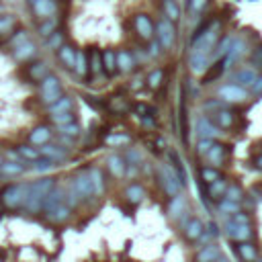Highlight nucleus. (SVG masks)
<instances>
[{
  "instance_id": "55",
  "label": "nucleus",
  "mask_w": 262,
  "mask_h": 262,
  "mask_svg": "<svg viewBox=\"0 0 262 262\" xmlns=\"http://www.w3.org/2000/svg\"><path fill=\"white\" fill-rule=\"evenodd\" d=\"M160 49H162V47H160V43L152 39V45H149V51H147V56H149V58H158V56H160Z\"/></svg>"
},
{
  "instance_id": "5",
  "label": "nucleus",
  "mask_w": 262,
  "mask_h": 262,
  "mask_svg": "<svg viewBox=\"0 0 262 262\" xmlns=\"http://www.w3.org/2000/svg\"><path fill=\"white\" fill-rule=\"evenodd\" d=\"M174 39H176V29H174V23L168 21L166 17H162L156 25V41L160 43L162 49H170L174 45Z\"/></svg>"
},
{
  "instance_id": "47",
  "label": "nucleus",
  "mask_w": 262,
  "mask_h": 262,
  "mask_svg": "<svg viewBox=\"0 0 262 262\" xmlns=\"http://www.w3.org/2000/svg\"><path fill=\"white\" fill-rule=\"evenodd\" d=\"M45 45L49 47V49H60L62 45H64V39H62V33H51L49 37H47V41H45Z\"/></svg>"
},
{
  "instance_id": "9",
  "label": "nucleus",
  "mask_w": 262,
  "mask_h": 262,
  "mask_svg": "<svg viewBox=\"0 0 262 262\" xmlns=\"http://www.w3.org/2000/svg\"><path fill=\"white\" fill-rule=\"evenodd\" d=\"M219 133H221V129L209 117H199V121H197V135H199V139H215Z\"/></svg>"
},
{
  "instance_id": "59",
  "label": "nucleus",
  "mask_w": 262,
  "mask_h": 262,
  "mask_svg": "<svg viewBox=\"0 0 262 262\" xmlns=\"http://www.w3.org/2000/svg\"><path fill=\"white\" fill-rule=\"evenodd\" d=\"M256 166L262 170V156H258V158H256Z\"/></svg>"
},
{
  "instance_id": "18",
  "label": "nucleus",
  "mask_w": 262,
  "mask_h": 262,
  "mask_svg": "<svg viewBox=\"0 0 262 262\" xmlns=\"http://www.w3.org/2000/svg\"><path fill=\"white\" fill-rule=\"evenodd\" d=\"M256 78H258V74H256L254 68H242V70H238L234 74V82H238V86H242V88L252 86L256 82Z\"/></svg>"
},
{
  "instance_id": "8",
  "label": "nucleus",
  "mask_w": 262,
  "mask_h": 262,
  "mask_svg": "<svg viewBox=\"0 0 262 262\" xmlns=\"http://www.w3.org/2000/svg\"><path fill=\"white\" fill-rule=\"evenodd\" d=\"M219 98L226 102H244L248 98V90L238 84H223L219 88Z\"/></svg>"
},
{
  "instance_id": "14",
  "label": "nucleus",
  "mask_w": 262,
  "mask_h": 262,
  "mask_svg": "<svg viewBox=\"0 0 262 262\" xmlns=\"http://www.w3.org/2000/svg\"><path fill=\"white\" fill-rule=\"evenodd\" d=\"M203 232H205V223L199 217H191L189 221H184V236H186V240L197 242L203 236Z\"/></svg>"
},
{
  "instance_id": "26",
  "label": "nucleus",
  "mask_w": 262,
  "mask_h": 262,
  "mask_svg": "<svg viewBox=\"0 0 262 262\" xmlns=\"http://www.w3.org/2000/svg\"><path fill=\"white\" fill-rule=\"evenodd\" d=\"M205 158L211 162V166H221L223 160H226V149H223V145H221V143H213V147L207 152Z\"/></svg>"
},
{
  "instance_id": "38",
  "label": "nucleus",
  "mask_w": 262,
  "mask_h": 262,
  "mask_svg": "<svg viewBox=\"0 0 262 262\" xmlns=\"http://www.w3.org/2000/svg\"><path fill=\"white\" fill-rule=\"evenodd\" d=\"M74 72L78 76H86L88 74V58L84 51H76V64H74Z\"/></svg>"
},
{
  "instance_id": "15",
  "label": "nucleus",
  "mask_w": 262,
  "mask_h": 262,
  "mask_svg": "<svg viewBox=\"0 0 262 262\" xmlns=\"http://www.w3.org/2000/svg\"><path fill=\"white\" fill-rule=\"evenodd\" d=\"M209 56H203V54H191L189 58V68L193 74H205L209 70Z\"/></svg>"
},
{
  "instance_id": "39",
  "label": "nucleus",
  "mask_w": 262,
  "mask_h": 262,
  "mask_svg": "<svg viewBox=\"0 0 262 262\" xmlns=\"http://www.w3.org/2000/svg\"><path fill=\"white\" fill-rule=\"evenodd\" d=\"M201 178H203L207 184H211V182L219 180L221 174H219V170H217L215 166H203V168H201Z\"/></svg>"
},
{
  "instance_id": "57",
  "label": "nucleus",
  "mask_w": 262,
  "mask_h": 262,
  "mask_svg": "<svg viewBox=\"0 0 262 262\" xmlns=\"http://www.w3.org/2000/svg\"><path fill=\"white\" fill-rule=\"evenodd\" d=\"M232 221H236V223H250V217H248L246 213L238 211V213H234V215H232Z\"/></svg>"
},
{
  "instance_id": "36",
  "label": "nucleus",
  "mask_w": 262,
  "mask_h": 262,
  "mask_svg": "<svg viewBox=\"0 0 262 262\" xmlns=\"http://www.w3.org/2000/svg\"><path fill=\"white\" fill-rule=\"evenodd\" d=\"M226 191H228V182L223 178H219V180L209 184V191L207 193H209V197H211V199H221L226 195Z\"/></svg>"
},
{
  "instance_id": "25",
  "label": "nucleus",
  "mask_w": 262,
  "mask_h": 262,
  "mask_svg": "<svg viewBox=\"0 0 262 262\" xmlns=\"http://www.w3.org/2000/svg\"><path fill=\"white\" fill-rule=\"evenodd\" d=\"M23 172H25V164H21V160H9L0 166V176H17Z\"/></svg>"
},
{
  "instance_id": "1",
  "label": "nucleus",
  "mask_w": 262,
  "mask_h": 262,
  "mask_svg": "<svg viewBox=\"0 0 262 262\" xmlns=\"http://www.w3.org/2000/svg\"><path fill=\"white\" fill-rule=\"evenodd\" d=\"M217 45V25H211L203 31H199L195 35V43H193V51L191 54H203L209 56Z\"/></svg>"
},
{
  "instance_id": "3",
  "label": "nucleus",
  "mask_w": 262,
  "mask_h": 262,
  "mask_svg": "<svg viewBox=\"0 0 262 262\" xmlns=\"http://www.w3.org/2000/svg\"><path fill=\"white\" fill-rule=\"evenodd\" d=\"M158 174H160L162 189L166 191V195H168V197H176V195H180V189H182V184H184V182H182L180 174H178L172 166H168V164H160Z\"/></svg>"
},
{
  "instance_id": "45",
  "label": "nucleus",
  "mask_w": 262,
  "mask_h": 262,
  "mask_svg": "<svg viewBox=\"0 0 262 262\" xmlns=\"http://www.w3.org/2000/svg\"><path fill=\"white\" fill-rule=\"evenodd\" d=\"M76 119H74V113L72 111H68V113H60V115H51V123H54L56 127H60V125H66V123H74Z\"/></svg>"
},
{
  "instance_id": "29",
  "label": "nucleus",
  "mask_w": 262,
  "mask_h": 262,
  "mask_svg": "<svg viewBox=\"0 0 262 262\" xmlns=\"http://www.w3.org/2000/svg\"><path fill=\"white\" fill-rule=\"evenodd\" d=\"M184 209H186V201H184V197H182V195L172 197L170 207H168V213H170V217H172V219H178V217L184 213Z\"/></svg>"
},
{
  "instance_id": "21",
  "label": "nucleus",
  "mask_w": 262,
  "mask_h": 262,
  "mask_svg": "<svg viewBox=\"0 0 262 262\" xmlns=\"http://www.w3.org/2000/svg\"><path fill=\"white\" fill-rule=\"evenodd\" d=\"M41 152V158H49V160H54V162H60L66 158V152L60 147V145H51V143H45L39 147Z\"/></svg>"
},
{
  "instance_id": "19",
  "label": "nucleus",
  "mask_w": 262,
  "mask_h": 262,
  "mask_svg": "<svg viewBox=\"0 0 262 262\" xmlns=\"http://www.w3.org/2000/svg\"><path fill=\"white\" fill-rule=\"evenodd\" d=\"M49 139H51V129L49 127H45V125H41V127H35L31 133H29V141L33 143V145H45V143H49Z\"/></svg>"
},
{
  "instance_id": "46",
  "label": "nucleus",
  "mask_w": 262,
  "mask_h": 262,
  "mask_svg": "<svg viewBox=\"0 0 262 262\" xmlns=\"http://www.w3.org/2000/svg\"><path fill=\"white\" fill-rule=\"evenodd\" d=\"M164 82V72L162 70H154L147 74V86L149 88H158Z\"/></svg>"
},
{
  "instance_id": "10",
  "label": "nucleus",
  "mask_w": 262,
  "mask_h": 262,
  "mask_svg": "<svg viewBox=\"0 0 262 262\" xmlns=\"http://www.w3.org/2000/svg\"><path fill=\"white\" fill-rule=\"evenodd\" d=\"M133 25H135V31L139 33V37H143V39H147V41H152V39H154V35H156V27H154V23L149 21V17H147V15H137V17H135V21H133Z\"/></svg>"
},
{
  "instance_id": "40",
  "label": "nucleus",
  "mask_w": 262,
  "mask_h": 262,
  "mask_svg": "<svg viewBox=\"0 0 262 262\" xmlns=\"http://www.w3.org/2000/svg\"><path fill=\"white\" fill-rule=\"evenodd\" d=\"M29 74H31V78L33 80H37V82H41L49 72H47V64L45 62H37V64H33L31 68H29Z\"/></svg>"
},
{
  "instance_id": "48",
  "label": "nucleus",
  "mask_w": 262,
  "mask_h": 262,
  "mask_svg": "<svg viewBox=\"0 0 262 262\" xmlns=\"http://www.w3.org/2000/svg\"><path fill=\"white\" fill-rule=\"evenodd\" d=\"M223 199L240 203V199H242V189H240L238 184H230V186H228V191H226V195H223Z\"/></svg>"
},
{
  "instance_id": "49",
  "label": "nucleus",
  "mask_w": 262,
  "mask_h": 262,
  "mask_svg": "<svg viewBox=\"0 0 262 262\" xmlns=\"http://www.w3.org/2000/svg\"><path fill=\"white\" fill-rule=\"evenodd\" d=\"M33 164H35L33 168H35L37 172H45V170H51V168L56 166V162H54V160H49V158H39V160H37V162H33Z\"/></svg>"
},
{
  "instance_id": "2",
  "label": "nucleus",
  "mask_w": 262,
  "mask_h": 262,
  "mask_svg": "<svg viewBox=\"0 0 262 262\" xmlns=\"http://www.w3.org/2000/svg\"><path fill=\"white\" fill-rule=\"evenodd\" d=\"M29 189L31 184H25V182H19V184H9L5 191H3V203L9 207V209H19L25 205L27 197H29Z\"/></svg>"
},
{
  "instance_id": "53",
  "label": "nucleus",
  "mask_w": 262,
  "mask_h": 262,
  "mask_svg": "<svg viewBox=\"0 0 262 262\" xmlns=\"http://www.w3.org/2000/svg\"><path fill=\"white\" fill-rule=\"evenodd\" d=\"M127 158H129V162H131L133 166H139V164H141V154H139L137 149H129V152H127Z\"/></svg>"
},
{
  "instance_id": "50",
  "label": "nucleus",
  "mask_w": 262,
  "mask_h": 262,
  "mask_svg": "<svg viewBox=\"0 0 262 262\" xmlns=\"http://www.w3.org/2000/svg\"><path fill=\"white\" fill-rule=\"evenodd\" d=\"M213 143H215V139H199V143H197V154H199V156H207V152L213 147Z\"/></svg>"
},
{
  "instance_id": "62",
  "label": "nucleus",
  "mask_w": 262,
  "mask_h": 262,
  "mask_svg": "<svg viewBox=\"0 0 262 262\" xmlns=\"http://www.w3.org/2000/svg\"><path fill=\"white\" fill-rule=\"evenodd\" d=\"M3 11H5V9H3V5H0V15H3Z\"/></svg>"
},
{
  "instance_id": "56",
  "label": "nucleus",
  "mask_w": 262,
  "mask_h": 262,
  "mask_svg": "<svg viewBox=\"0 0 262 262\" xmlns=\"http://www.w3.org/2000/svg\"><path fill=\"white\" fill-rule=\"evenodd\" d=\"M207 5V0H191V11L193 13H201Z\"/></svg>"
},
{
  "instance_id": "54",
  "label": "nucleus",
  "mask_w": 262,
  "mask_h": 262,
  "mask_svg": "<svg viewBox=\"0 0 262 262\" xmlns=\"http://www.w3.org/2000/svg\"><path fill=\"white\" fill-rule=\"evenodd\" d=\"M107 141H109L111 145H123V143L129 141V137H127V135H111Z\"/></svg>"
},
{
  "instance_id": "37",
  "label": "nucleus",
  "mask_w": 262,
  "mask_h": 262,
  "mask_svg": "<svg viewBox=\"0 0 262 262\" xmlns=\"http://www.w3.org/2000/svg\"><path fill=\"white\" fill-rule=\"evenodd\" d=\"M56 29H58V21H56L54 17H47V19H43V23L39 25V29H37V31H39V35H41V37H45V39H47L51 33H56Z\"/></svg>"
},
{
  "instance_id": "22",
  "label": "nucleus",
  "mask_w": 262,
  "mask_h": 262,
  "mask_svg": "<svg viewBox=\"0 0 262 262\" xmlns=\"http://www.w3.org/2000/svg\"><path fill=\"white\" fill-rule=\"evenodd\" d=\"M58 58H60V62H62L66 68L74 70V64H76V49H74L72 45H62V47L58 49Z\"/></svg>"
},
{
  "instance_id": "17",
  "label": "nucleus",
  "mask_w": 262,
  "mask_h": 262,
  "mask_svg": "<svg viewBox=\"0 0 262 262\" xmlns=\"http://www.w3.org/2000/svg\"><path fill=\"white\" fill-rule=\"evenodd\" d=\"M107 166H109V170H111V174H113L115 178H123V176H125L127 164H125V160L121 158L119 154H113V156H109Z\"/></svg>"
},
{
  "instance_id": "12",
  "label": "nucleus",
  "mask_w": 262,
  "mask_h": 262,
  "mask_svg": "<svg viewBox=\"0 0 262 262\" xmlns=\"http://www.w3.org/2000/svg\"><path fill=\"white\" fill-rule=\"evenodd\" d=\"M246 54V43H244V39H234V43H232V49H230V54L223 58V68H230L234 62H238L242 56Z\"/></svg>"
},
{
  "instance_id": "30",
  "label": "nucleus",
  "mask_w": 262,
  "mask_h": 262,
  "mask_svg": "<svg viewBox=\"0 0 262 262\" xmlns=\"http://www.w3.org/2000/svg\"><path fill=\"white\" fill-rule=\"evenodd\" d=\"M68 111H72V98L66 94L60 100H56L54 104H49V115H60V113H68Z\"/></svg>"
},
{
  "instance_id": "27",
  "label": "nucleus",
  "mask_w": 262,
  "mask_h": 262,
  "mask_svg": "<svg viewBox=\"0 0 262 262\" xmlns=\"http://www.w3.org/2000/svg\"><path fill=\"white\" fill-rule=\"evenodd\" d=\"M238 254L244 262H256V258H258L256 246L250 242H238Z\"/></svg>"
},
{
  "instance_id": "42",
  "label": "nucleus",
  "mask_w": 262,
  "mask_h": 262,
  "mask_svg": "<svg viewBox=\"0 0 262 262\" xmlns=\"http://www.w3.org/2000/svg\"><path fill=\"white\" fill-rule=\"evenodd\" d=\"M219 211H221V213H226V215H234V213H238V211H240V203L223 199V201H219Z\"/></svg>"
},
{
  "instance_id": "16",
  "label": "nucleus",
  "mask_w": 262,
  "mask_h": 262,
  "mask_svg": "<svg viewBox=\"0 0 262 262\" xmlns=\"http://www.w3.org/2000/svg\"><path fill=\"white\" fill-rule=\"evenodd\" d=\"M219 256H221V254H219V248H217L215 244H205V246L197 252L195 260H197V262H215Z\"/></svg>"
},
{
  "instance_id": "6",
  "label": "nucleus",
  "mask_w": 262,
  "mask_h": 262,
  "mask_svg": "<svg viewBox=\"0 0 262 262\" xmlns=\"http://www.w3.org/2000/svg\"><path fill=\"white\" fill-rule=\"evenodd\" d=\"M226 236L234 242H248L252 238V228L250 223H236L230 219L226 223Z\"/></svg>"
},
{
  "instance_id": "61",
  "label": "nucleus",
  "mask_w": 262,
  "mask_h": 262,
  "mask_svg": "<svg viewBox=\"0 0 262 262\" xmlns=\"http://www.w3.org/2000/svg\"><path fill=\"white\" fill-rule=\"evenodd\" d=\"M3 162H5V158H3V154H0V166H3Z\"/></svg>"
},
{
  "instance_id": "41",
  "label": "nucleus",
  "mask_w": 262,
  "mask_h": 262,
  "mask_svg": "<svg viewBox=\"0 0 262 262\" xmlns=\"http://www.w3.org/2000/svg\"><path fill=\"white\" fill-rule=\"evenodd\" d=\"M217 236H219L217 223H215V221H209V223L205 226V232H203V236H201L199 240H203V242H207V244H211V240H215Z\"/></svg>"
},
{
  "instance_id": "28",
  "label": "nucleus",
  "mask_w": 262,
  "mask_h": 262,
  "mask_svg": "<svg viewBox=\"0 0 262 262\" xmlns=\"http://www.w3.org/2000/svg\"><path fill=\"white\" fill-rule=\"evenodd\" d=\"M100 60H102L104 72H107V74H115V70H117V54H115L113 49H104Z\"/></svg>"
},
{
  "instance_id": "58",
  "label": "nucleus",
  "mask_w": 262,
  "mask_h": 262,
  "mask_svg": "<svg viewBox=\"0 0 262 262\" xmlns=\"http://www.w3.org/2000/svg\"><path fill=\"white\" fill-rule=\"evenodd\" d=\"M252 94H262V76H258L256 82L252 84Z\"/></svg>"
},
{
  "instance_id": "32",
  "label": "nucleus",
  "mask_w": 262,
  "mask_h": 262,
  "mask_svg": "<svg viewBox=\"0 0 262 262\" xmlns=\"http://www.w3.org/2000/svg\"><path fill=\"white\" fill-rule=\"evenodd\" d=\"M17 154L21 160H27V162H37L41 158V152L33 145H19L17 147Z\"/></svg>"
},
{
  "instance_id": "4",
  "label": "nucleus",
  "mask_w": 262,
  "mask_h": 262,
  "mask_svg": "<svg viewBox=\"0 0 262 262\" xmlns=\"http://www.w3.org/2000/svg\"><path fill=\"white\" fill-rule=\"evenodd\" d=\"M62 96H64V88H62L60 78L54 76V74H47L41 80V98H43V102H47V107H49V104H54Z\"/></svg>"
},
{
  "instance_id": "23",
  "label": "nucleus",
  "mask_w": 262,
  "mask_h": 262,
  "mask_svg": "<svg viewBox=\"0 0 262 262\" xmlns=\"http://www.w3.org/2000/svg\"><path fill=\"white\" fill-rule=\"evenodd\" d=\"M86 172H88V178H90V182H92L94 195H102V191H104V174H102V170L96 168V166H92V168H88Z\"/></svg>"
},
{
  "instance_id": "34",
  "label": "nucleus",
  "mask_w": 262,
  "mask_h": 262,
  "mask_svg": "<svg viewBox=\"0 0 262 262\" xmlns=\"http://www.w3.org/2000/svg\"><path fill=\"white\" fill-rule=\"evenodd\" d=\"M125 197H127V201H129L131 205H137V203H141V201H143L145 191H143V186H141V184H131V186H127Z\"/></svg>"
},
{
  "instance_id": "33",
  "label": "nucleus",
  "mask_w": 262,
  "mask_h": 262,
  "mask_svg": "<svg viewBox=\"0 0 262 262\" xmlns=\"http://www.w3.org/2000/svg\"><path fill=\"white\" fill-rule=\"evenodd\" d=\"M162 11H164V17L172 23L180 19V7L176 5V0H162Z\"/></svg>"
},
{
  "instance_id": "60",
  "label": "nucleus",
  "mask_w": 262,
  "mask_h": 262,
  "mask_svg": "<svg viewBox=\"0 0 262 262\" xmlns=\"http://www.w3.org/2000/svg\"><path fill=\"white\" fill-rule=\"evenodd\" d=\"M215 262H230V260H228V258H223V256H219V258L215 260Z\"/></svg>"
},
{
  "instance_id": "44",
  "label": "nucleus",
  "mask_w": 262,
  "mask_h": 262,
  "mask_svg": "<svg viewBox=\"0 0 262 262\" xmlns=\"http://www.w3.org/2000/svg\"><path fill=\"white\" fill-rule=\"evenodd\" d=\"M88 70H90L92 74H98V72L102 70V60H100V56H98V51H96V49H92V51H90V62H88Z\"/></svg>"
},
{
  "instance_id": "7",
  "label": "nucleus",
  "mask_w": 262,
  "mask_h": 262,
  "mask_svg": "<svg viewBox=\"0 0 262 262\" xmlns=\"http://www.w3.org/2000/svg\"><path fill=\"white\" fill-rule=\"evenodd\" d=\"M70 186L74 189V193L78 195V199H80V201L90 199V197L94 195V189H92V182H90V178H88V172H80V174H76Z\"/></svg>"
},
{
  "instance_id": "51",
  "label": "nucleus",
  "mask_w": 262,
  "mask_h": 262,
  "mask_svg": "<svg viewBox=\"0 0 262 262\" xmlns=\"http://www.w3.org/2000/svg\"><path fill=\"white\" fill-rule=\"evenodd\" d=\"M29 41V31H25V29H21L19 33H15L13 37H11V43H13V47H17V45H23V43H27Z\"/></svg>"
},
{
  "instance_id": "52",
  "label": "nucleus",
  "mask_w": 262,
  "mask_h": 262,
  "mask_svg": "<svg viewBox=\"0 0 262 262\" xmlns=\"http://www.w3.org/2000/svg\"><path fill=\"white\" fill-rule=\"evenodd\" d=\"M13 25H15V19H13L11 15H0V33L11 31Z\"/></svg>"
},
{
  "instance_id": "35",
  "label": "nucleus",
  "mask_w": 262,
  "mask_h": 262,
  "mask_svg": "<svg viewBox=\"0 0 262 262\" xmlns=\"http://www.w3.org/2000/svg\"><path fill=\"white\" fill-rule=\"evenodd\" d=\"M234 39L236 37H230V35H226L217 45H215V58L217 60H221V58H226L228 54H230V49H232V43H234Z\"/></svg>"
},
{
  "instance_id": "31",
  "label": "nucleus",
  "mask_w": 262,
  "mask_h": 262,
  "mask_svg": "<svg viewBox=\"0 0 262 262\" xmlns=\"http://www.w3.org/2000/svg\"><path fill=\"white\" fill-rule=\"evenodd\" d=\"M213 119H215V123H217V127H219V129H228V127H232V125H234V113H232V111H228V109H219V111H215V113H213Z\"/></svg>"
},
{
  "instance_id": "24",
  "label": "nucleus",
  "mask_w": 262,
  "mask_h": 262,
  "mask_svg": "<svg viewBox=\"0 0 262 262\" xmlns=\"http://www.w3.org/2000/svg\"><path fill=\"white\" fill-rule=\"evenodd\" d=\"M133 66H135V58H133V54H129L127 49L117 51V70H121V72H131V70H133Z\"/></svg>"
},
{
  "instance_id": "43",
  "label": "nucleus",
  "mask_w": 262,
  "mask_h": 262,
  "mask_svg": "<svg viewBox=\"0 0 262 262\" xmlns=\"http://www.w3.org/2000/svg\"><path fill=\"white\" fill-rule=\"evenodd\" d=\"M58 131H60V135H64V137H76L78 133H80V127H78V123L74 121V123H66V125H60L58 127Z\"/></svg>"
},
{
  "instance_id": "63",
  "label": "nucleus",
  "mask_w": 262,
  "mask_h": 262,
  "mask_svg": "<svg viewBox=\"0 0 262 262\" xmlns=\"http://www.w3.org/2000/svg\"><path fill=\"white\" fill-rule=\"evenodd\" d=\"M258 262H262V260H258Z\"/></svg>"
},
{
  "instance_id": "11",
  "label": "nucleus",
  "mask_w": 262,
  "mask_h": 262,
  "mask_svg": "<svg viewBox=\"0 0 262 262\" xmlns=\"http://www.w3.org/2000/svg\"><path fill=\"white\" fill-rule=\"evenodd\" d=\"M31 7L37 17L47 19V17H54L56 13V0H31Z\"/></svg>"
},
{
  "instance_id": "13",
  "label": "nucleus",
  "mask_w": 262,
  "mask_h": 262,
  "mask_svg": "<svg viewBox=\"0 0 262 262\" xmlns=\"http://www.w3.org/2000/svg\"><path fill=\"white\" fill-rule=\"evenodd\" d=\"M70 211H72V209H70V207H68V203L64 201V203L56 205L54 209H49V211H45V217H47L49 221H54V223H62V221H66V219L70 217Z\"/></svg>"
},
{
  "instance_id": "20",
  "label": "nucleus",
  "mask_w": 262,
  "mask_h": 262,
  "mask_svg": "<svg viewBox=\"0 0 262 262\" xmlns=\"http://www.w3.org/2000/svg\"><path fill=\"white\" fill-rule=\"evenodd\" d=\"M35 51H37L35 43L27 41V43H23V45H17V47H15L13 58H15L17 62H27V60H31V58L35 56Z\"/></svg>"
}]
</instances>
